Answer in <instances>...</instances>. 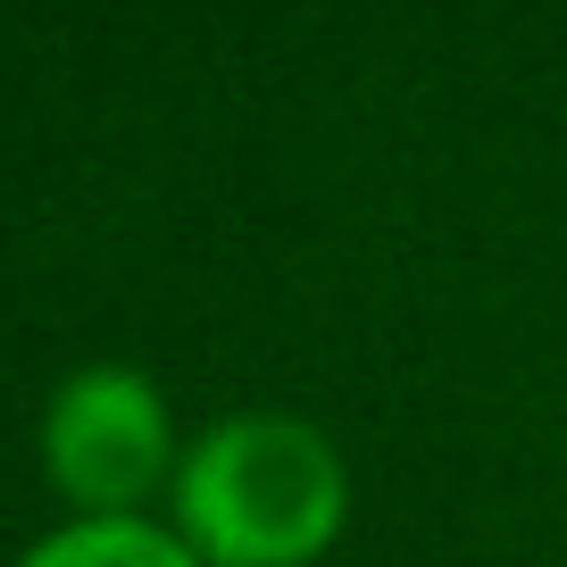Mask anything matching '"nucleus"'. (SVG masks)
<instances>
[{
	"instance_id": "1",
	"label": "nucleus",
	"mask_w": 567,
	"mask_h": 567,
	"mask_svg": "<svg viewBox=\"0 0 567 567\" xmlns=\"http://www.w3.org/2000/svg\"><path fill=\"white\" fill-rule=\"evenodd\" d=\"M176 517L217 567H301L342 526V467L301 417H234L184 460Z\"/></svg>"
},
{
	"instance_id": "2",
	"label": "nucleus",
	"mask_w": 567,
	"mask_h": 567,
	"mask_svg": "<svg viewBox=\"0 0 567 567\" xmlns=\"http://www.w3.org/2000/svg\"><path fill=\"white\" fill-rule=\"evenodd\" d=\"M42 451H51V476L68 484L92 509H125L134 493H151L167 460V417L159 392L125 368H92L75 375L51 401V425H42Z\"/></svg>"
},
{
	"instance_id": "3",
	"label": "nucleus",
	"mask_w": 567,
	"mask_h": 567,
	"mask_svg": "<svg viewBox=\"0 0 567 567\" xmlns=\"http://www.w3.org/2000/svg\"><path fill=\"white\" fill-rule=\"evenodd\" d=\"M25 567H200L193 543L159 526H134V517H92V526H68L51 543L25 550Z\"/></svg>"
}]
</instances>
